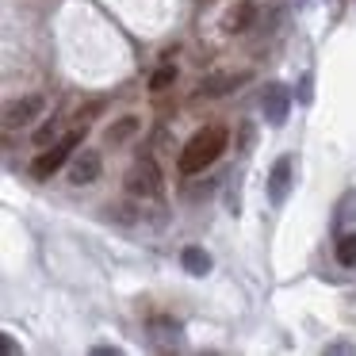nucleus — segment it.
Listing matches in <instances>:
<instances>
[{"label":"nucleus","instance_id":"obj_1","mask_svg":"<svg viewBox=\"0 0 356 356\" xmlns=\"http://www.w3.org/2000/svg\"><path fill=\"white\" fill-rule=\"evenodd\" d=\"M226 142H230V131H226L222 123H207L203 131H195L177 157L180 172H184V177H195V172L211 169V165L218 161V154H226Z\"/></svg>","mask_w":356,"mask_h":356},{"label":"nucleus","instance_id":"obj_2","mask_svg":"<svg viewBox=\"0 0 356 356\" xmlns=\"http://www.w3.org/2000/svg\"><path fill=\"white\" fill-rule=\"evenodd\" d=\"M127 192L134 195V200H161V192H165V177H161V169H157V161L154 157H138V161L127 169Z\"/></svg>","mask_w":356,"mask_h":356},{"label":"nucleus","instance_id":"obj_3","mask_svg":"<svg viewBox=\"0 0 356 356\" xmlns=\"http://www.w3.org/2000/svg\"><path fill=\"white\" fill-rule=\"evenodd\" d=\"M81 138H85V127L81 131H73V134H65V138H58V142H50L47 146V154H39L35 157V165H31V172L39 180H47V177H54L58 169H62L65 161H70V154L81 146Z\"/></svg>","mask_w":356,"mask_h":356},{"label":"nucleus","instance_id":"obj_4","mask_svg":"<svg viewBox=\"0 0 356 356\" xmlns=\"http://www.w3.org/2000/svg\"><path fill=\"white\" fill-rule=\"evenodd\" d=\"M42 111H47V96H39V92L19 96V100H12L8 108H4V131H19V127L35 123Z\"/></svg>","mask_w":356,"mask_h":356},{"label":"nucleus","instance_id":"obj_5","mask_svg":"<svg viewBox=\"0 0 356 356\" xmlns=\"http://www.w3.org/2000/svg\"><path fill=\"white\" fill-rule=\"evenodd\" d=\"M249 81H253V73H249V70H218V73H207V77L200 81V92L211 96V100H218V96L238 92V88L249 85Z\"/></svg>","mask_w":356,"mask_h":356},{"label":"nucleus","instance_id":"obj_6","mask_svg":"<svg viewBox=\"0 0 356 356\" xmlns=\"http://www.w3.org/2000/svg\"><path fill=\"white\" fill-rule=\"evenodd\" d=\"M261 111H264V123L284 127L287 115H291V88L287 85H268L264 96H261Z\"/></svg>","mask_w":356,"mask_h":356},{"label":"nucleus","instance_id":"obj_7","mask_svg":"<svg viewBox=\"0 0 356 356\" xmlns=\"http://www.w3.org/2000/svg\"><path fill=\"white\" fill-rule=\"evenodd\" d=\"M100 172H104L100 154H96V149H81V154L73 157V165H70V184H77V188L96 184V180H100Z\"/></svg>","mask_w":356,"mask_h":356},{"label":"nucleus","instance_id":"obj_8","mask_svg":"<svg viewBox=\"0 0 356 356\" xmlns=\"http://www.w3.org/2000/svg\"><path fill=\"white\" fill-rule=\"evenodd\" d=\"M149 345L154 348H177L180 345V337H184V330H180V322H172L169 314H157V318H149Z\"/></svg>","mask_w":356,"mask_h":356},{"label":"nucleus","instance_id":"obj_9","mask_svg":"<svg viewBox=\"0 0 356 356\" xmlns=\"http://www.w3.org/2000/svg\"><path fill=\"white\" fill-rule=\"evenodd\" d=\"M287 192H291V154H284L268 172V200L276 203V207L287 200Z\"/></svg>","mask_w":356,"mask_h":356},{"label":"nucleus","instance_id":"obj_10","mask_svg":"<svg viewBox=\"0 0 356 356\" xmlns=\"http://www.w3.org/2000/svg\"><path fill=\"white\" fill-rule=\"evenodd\" d=\"M253 19H257V8H253V0H238L230 12H226V19H222V31L226 35H245L249 27H253Z\"/></svg>","mask_w":356,"mask_h":356},{"label":"nucleus","instance_id":"obj_11","mask_svg":"<svg viewBox=\"0 0 356 356\" xmlns=\"http://www.w3.org/2000/svg\"><path fill=\"white\" fill-rule=\"evenodd\" d=\"M180 264H184L192 276H207L211 272V253L203 245H188L184 253H180Z\"/></svg>","mask_w":356,"mask_h":356},{"label":"nucleus","instance_id":"obj_12","mask_svg":"<svg viewBox=\"0 0 356 356\" xmlns=\"http://www.w3.org/2000/svg\"><path fill=\"white\" fill-rule=\"evenodd\" d=\"M337 261L345 264V268H356V230L337 238Z\"/></svg>","mask_w":356,"mask_h":356},{"label":"nucleus","instance_id":"obj_13","mask_svg":"<svg viewBox=\"0 0 356 356\" xmlns=\"http://www.w3.org/2000/svg\"><path fill=\"white\" fill-rule=\"evenodd\" d=\"M134 131H138V119L127 115V119H119V127H111V131H108V142H111V146H119V142H127Z\"/></svg>","mask_w":356,"mask_h":356},{"label":"nucleus","instance_id":"obj_14","mask_svg":"<svg viewBox=\"0 0 356 356\" xmlns=\"http://www.w3.org/2000/svg\"><path fill=\"white\" fill-rule=\"evenodd\" d=\"M172 81H177V65H172V62H165L161 70H157L154 77H149V88H154V92H165V88H169Z\"/></svg>","mask_w":356,"mask_h":356},{"label":"nucleus","instance_id":"obj_15","mask_svg":"<svg viewBox=\"0 0 356 356\" xmlns=\"http://www.w3.org/2000/svg\"><path fill=\"white\" fill-rule=\"evenodd\" d=\"M58 131H62V127H58V119H50L47 127H39V131H35V146H42V149H47L50 142L58 138Z\"/></svg>","mask_w":356,"mask_h":356},{"label":"nucleus","instance_id":"obj_16","mask_svg":"<svg viewBox=\"0 0 356 356\" xmlns=\"http://www.w3.org/2000/svg\"><path fill=\"white\" fill-rule=\"evenodd\" d=\"M134 215H138V207H131V203H111L108 207V218H115V222H134Z\"/></svg>","mask_w":356,"mask_h":356},{"label":"nucleus","instance_id":"obj_17","mask_svg":"<svg viewBox=\"0 0 356 356\" xmlns=\"http://www.w3.org/2000/svg\"><path fill=\"white\" fill-rule=\"evenodd\" d=\"M4 353H12V356L19 353V345H16V341H12V337H8V333H4Z\"/></svg>","mask_w":356,"mask_h":356}]
</instances>
